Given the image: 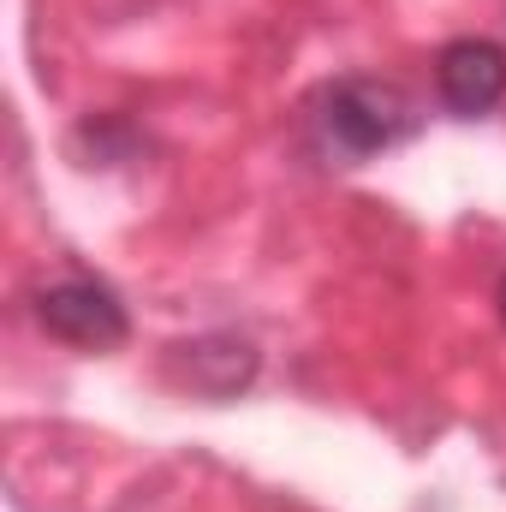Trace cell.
I'll list each match as a JSON object with an SVG mask.
<instances>
[{
	"mask_svg": "<svg viewBox=\"0 0 506 512\" xmlns=\"http://www.w3.org/2000/svg\"><path fill=\"white\" fill-rule=\"evenodd\" d=\"M310 126H316V143H322L334 161H370L381 149L417 137L423 114H417V102H411L393 78L352 72V78H334V84L310 102Z\"/></svg>",
	"mask_w": 506,
	"mask_h": 512,
	"instance_id": "obj_1",
	"label": "cell"
},
{
	"mask_svg": "<svg viewBox=\"0 0 506 512\" xmlns=\"http://www.w3.org/2000/svg\"><path fill=\"white\" fill-rule=\"evenodd\" d=\"M36 322L48 340L60 346H78V352H114L126 340V304L114 286L90 280V274H66V280H48L36 298H30Z\"/></svg>",
	"mask_w": 506,
	"mask_h": 512,
	"instance_id": "obj_2",
	"label": "cell"
},
{
	"mask_svg": "<svg viewBox=\"0 0 506 512\" xmlns=\"http://www.w3.org/2000/svg\"><path fill=\"white\" fill-rule=\"evenodd\" d=\"M435 90L447 102V114L459 120H483L506 102V48L489 36H459L435 54Z\"/></svg>",
	"mask_w": 506,
	"mask_h": 512,
	"instance_id": "obj_3",
	"label": "cell"
},
{
	"mask_svg": "<svg viewBox=\"0 0 506 512\" xmlns=\"http://www.w3.org/2000/svg\"><path fill=\"white\" fill-rule=\"evenodd\" d=\"M495 304H501V322H506V280H501V292H495Z\"/></svg>",
	"mask_w": 506,
	"mask_h": 512,
	"instance_id": "obj_4",
	"label": "cell"
}]
</instances>
